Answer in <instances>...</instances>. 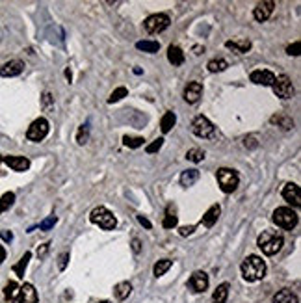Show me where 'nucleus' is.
I'll return each mask as SVG.
<instances>
[{
	"instance_id": "nucleus-1",
	"label": "nucleus",
	"mask_w": 301,
	"mask_h": 303,
	"mask_svg": "<svg viewBox=\"0 0 301 303\" xmlns=\"http://www.w3.org/2000/svg\"><path fill=\"white\" fill-rule=\"evenodd\" d=\"M240 270H242V277L248 283H255V281H260L266 276V262L258 255H249V257L244 259Z\"/></svg>"
},
{
	"instance_id": "nucleus-2",
	"label": "nucleus",
	"mask_w": 301,
	"mask_h": 303,
	"mask_svg": "<svg viewBox=\"0 0 301 303\" xmlns=\"http://www.w3.org/2000/svg\"><path fill=\"white\" fill-rule=\"evenodd\" d=\"M283 244H284L283 234L277 231H262L257 238V246L260 248V251H262L264 255H268V257L279 253L281 248H283Z\"/></svg>"
},
{
	"instance_id": "nucleus-3",
	"label": "nucleus",
	"mask_w": 301,
	"mask_h": 303,
	"mask_svg": "<svg viewBox=\"0 0 301 303\" xmlns=\"http://www.w3.org/2000/svg\"><path fill=\"white\" fill-rule=\"evenodd\" d=\"M89 220H91V223L99 225L104 231H114L117 227V220H115L114 212H110L106 206H95L91 210V214H89Z\"/></svg>"
},
{
	"instance_id": "nucleus-4",
	"label": "nucleus",
	"mask_w": 301,
	"mask_h": 303,
	"mask_svg": "<svg viewBox=\"0 0 301 303\" xmlns=\"http://www.w3.org/2000/svg\"><path fill=\"white\" fill-rule=\"evenodd\" d=\"M272 220H274V223L277 227H281L284 231H290V229H294V227L298 225V214L294 212L292 208H288V206H279V208H275Z\"/></svg>"
},
{
	"instance_id": "nucleus-5",
	"label": "nucleus",
	"mask_w": 301,
	"mask_h": 303,
	"mask_svg": "<svg viewBox=\"0 0 301 303\" xmlns=\"http://www.w3.org/2000/svg\"><path fill=\"white\" fill-rule=\"evenodd\" d=\"M216 178H218V184L222 188V192H225V194H232L240 184L238 173L230 168H220L216 173Z\"/></svg>"
},
{
	"instance_id": "nucleus-6",
	"label": "nucleus",
	"mask_w": 301,
	"mask_h": 303,
	"mask_svg": "<svg viewBox=\"0 0 301 303\" xmlns=\"http://www.w3.org/2000/svg\"><path fill=\"white\" fill-rule=\"evenodd\" d=\"M171 25V19L168 13H152L143 21V28L147 34H160Z\"/></svg>"
},
{
	"instance_id": "nucleus-7",
	"label": "nucleus",
	"mask_w": 301,
	"mask_h": 303,
	"mask_svg": "<svg viewBox=\"0 0 301 303\" xmlns=\"http://www.w3.org/2000/svg\"><path fill=\"white\" fill-rule=\"evenodd\" d=\"M50 130V125H49V121L45 119V117H37L36 121L32 123V125L28 126L26 130V138L30 142H41L47 138V134Z\"/></svg>"
},
{
	"instance_id": "nucleus-8",
	"label": "nucleus",
	"mask_w": 301,
	"mask_h": 303,
	"mask_svg": "<svg viewBox=\"0 0 301 303\" xmlns=\"http://www.w3.org/2000/svg\"><path fill=\"white\" fill-rule=\"evenodd\" d=\"M192 132L197 136V138H212L214 132H216V126L210 123V119L204 116H197L192 121Z\"/></svg>"
},
{
	"instance_id": "nucleus-9",
	"label": "nucleus",
	"mask_w": 301,
	"mask_h": 303,
	"mask_svg": "<svg viewBox=\"0 0 301 303\" xmlns=\"http://www.w3.org/2000/svg\"><path fill=\"white\" fill-rule=\"evenodd\" d=\"M272 89H274V93L279 99H290V97H294L292 80H290L286 75L275 76V82L272 84Z\"/></svg>"
},
{
	"instance_id": "nucleus-10",
	"label": "nucleus",
	"mask_w": 301,
	"mask_h": 303,
	"mask_svg": "<svg viewBox=\"0 0 301 303\" xmlns=\"http://www.w3.org/2000/svg\"><path fill=\"white\" fill-rule=\"evenodd\" d=\"M208 276L204 274V272H201V270H197V272H194L192 274V277H190V281H188V286H190V290L192 292H195V294H201V292H204L206 288H208Z\"/></svg>"
},
{
	"instance_id": "nucleus-11",
	"label": "nucleus",
	"mask_w": 301,
	"mask_h": 303,
	"mask_svg": "<svg viewBox=\"0 0 301 303\" xmlns=\"http://www.w3.org/2000/svg\"><path fill=\"white\" fill-rule=\"evenodd\" d=\"M275 9V2L274 0H264V2H258L257 8L253 9V17L257 19L258 23H264L268 19L272 17Z\"/></svg>"
},
{
	"instance_id": "nucleus-12",
	"label": "nucleus",
	"mask_w": 301,
	"mask_h": 303,
	"mask_svg": "<svg viewBox=\"0 0 301 303\" xmlns=\"http://www.w3.org/2000/svg\"><path fill=\"white\" fill-rule=\"evenodd\" d=\"M23 71H25V62L23 60H9L0 67V76L11 78V76H19Z\"/></svg>"
},
{
	"instance_id": "nucleus-13",
	"label": "nucleus",
	"mask_w": 301,
	"mask_h": 303,
	"mask_svg": "<svg viewBox=\"0 0 301 303\" xmlns=\"http://www.w3.org/2000/svg\"><path fill=\"white\" fill-rule=\"evenodd\" d=\"M283 199L294 206H301V192L296 182H288L283 188Z\"/></svg>"
},
{
	"instance_id": "nucleus-14",
	"label": "nucleus",
	"mask_w": 301,
	"mask_h": 303,
	"mask_svg": "<svg viewBox=\"0 0 301 303\" xmlns=\"http://www.w3.org/2000/svg\"><path fill=\"white\" fill-rule=\"evenodd\" d=\"M17 302L19 303H37L39 302L36 286L32 285V283H25V285L19 288Z\"/></svg>"
},
{
	"instance_id": "nucleus-15",
	"label": "nucleus",
	"mask_w": 301,
	"mask_h": 303,
	"mask_svg": "<svg viewBox=\"0 0 301 303\" xmlns=\"http://www.w3.org/2000/svg\"><path fill=\"white\" fill-rule=\"evenodd\" d=\"M203 95V84L201 82H188V86L184 88V101L188 104H195Z\"/></svg>"
},
{
	"instance_id": "nucleus-16",
	"label": "nucleus",
	"mask_w": 301,
	"mask_h": 303,
	"mask_svg": "<svg viewBox=\"0 0 301 303\" xmlns=\"http://www.w3.org/2000/svg\"><path fill=\"white\" fill-rule=\"evenodd\" d=\"M249 78L257 86H272L275 82V75L272 71H268V69H257V71H253L249 75Z\"/></svg>"
},
{
	"instance_id": "nucleus-17",
	"label": "nucleus",
	"mask_w": 301,
	"mask_h": 303,
	"mask_svg": "<svg viewBox=\"0 0 301 303\" xmlns=\"http://www.w3.org/2000/svg\"><path fill=\"white\" fill-rule=\"evenodd\" d=\"M2 162H6V166H9L11 170L19 171V173H23V171H26L30 168V160L26 156H13V154H9V156H2Z\"/></svg>"
},
{
	"instance_id": "nucleus-18",
	"label": "nucleus",
	"mask_w": 301,
	"mask_h": 303,
	"mask_svg": "<svg viewBox=\"0 0 301 303\" xmlns=\"http://www.w3.org/2000/svg\"><path fill=\"white\" fill-rule=\"evenodd\" d=\"M220 214H222V206L220 205H212L206 212H204L203 220H201V223H203L204 227H214V223L218 222V218H220Z\"/></svg>"
},
{
	"instance_id": "nucleus-19",
	"label": "nucleus",
	"mask_w": 301,
	"mask_h": 303,
	"mask_svg": "<svg viewBox=\"0 0 301 303\" xmlns=\"http://www.w3.org/2000/svg\"><path fill=\"white\" fill-rule=\"evenodd\" d=\"M168 60L171 65H182L184 63V52H182V49L177 47V45H171L168 49Z\"/></svg>"
},
{
	"instance_id": "nucleus-20",
	"label": "nucleus",
	"mask_w": 301,
	"mask_h": 303,
	"mask_svg": "<svg viewBox=\"0 0 301 303\" xmlns=\"http://www.w3.org/2000/svg\"><path fill=\"white\" fill-rule=\"evenodd\" d=\"M274 303H300V300L290 288H283L274 296Z\"/></svg>"
},
{
	"instance_id": "nucleus-21",
	"label": "nucleus",
	"mask_w": 301,
	"mask_h": 303,
	"mask_svg": "<svg viewBox=\"0 0 301 303\" xmlns=\"http://www.w3.org/2000/svg\"><path fill=\"white\" fill-rule=\"evenodd\" d=\"M130 292H132V285L128 283V281H123V283H117L114 288V294L115 298L119 300V302H125L128 296H130Z\"/></svg>"
},
{
	"instance_id": "nucleus-22",
	"label": "nucleus",
	"mask_w": 301,
	"mask_h": 303,
	"mask_svg": "<svg viewBox=\"0 0 301 303\" xmlns=\"http://www.w3.org/2000/svg\"><path fill=\"white\" fill-rule=\"evenodd\" d=\"M225 47H227V49H232L234 52H238V54H246L249 49H251V41H249V39H236V41H227Z\"/></svg>"
},
{
	"instance_id": "nucleus-23",
	"label": "nucleus",
	"mask_w": 301,
	"mask_h": 303,
	"mask_svg": "<svg viewBox=\"0 0 301 303\" xmlns=\"http://www.w3.org/2000/svg\"><path fill=\"white\" fill-rule=\"evenodd\" d=\"M197 180H199V170H186L180 173V184L184 188L194 186Z\"/></svg>"
},
{
	"instance_id": "nucleus-24",
	"label": "nucleus",
	"mask_w": 301,
	"mask_h": 303,
	"mask_svg": "<svg viewBox=\"0 0 301 303\" xmlns=\"http://www.w3.org/2000/svg\"><path fill=\"white\" fill-rule=\"evenodd\" d=\"M229 283H222L214 290L212 294V303H227V298H229Z\"/></svg>"
},
{
	"instance_id": "nucleus-25",
	"label": "nucleus",
	"mask_w": 301,
	"mask_h": 303,
	"mask_svg": "<svg viewBox=\"0 0 301 303\" xmlns=\"http://www.w3.org/2000/svg\"><path fill=\"white\" fill-rule=\"evenodd\" d=\"M178 223V216L177 212H175V206H168V210H166V216H164V222H162V225H164V229H173V227H177Z\"/></svg>"
},
{
	"instance_id": "nucleus-26",
	"label": "nucleus",
	"mask_w": 301,
	"mask_h": 303,
	"mask_svg": "<svg viewBox=\"0 0 301 303\" xmlns=\"http://www.w3.org/2000/svg\"><path fill=\"white\" fill-rule=\"evenodd\" d=\"M177 123V116H175V112H166L164 117H162V121H160V128H162V132L168 134L173 126Z\"/></svg>"
},
{
	"instance_id": "nucleus-27",
	"label": "nucleus",
	"mask_w": 301,
	"mask_h": 303,
	"mask_svg": "<svg viewBox=\"0 0 301 303\" xmlns=\"http://www.w3.org/2000/svg\"><path fill=\"white\" fill-rule=\"evenodd\" d=\"M30 259H32V253L26 251V253L21 257V260H19L17 264L13 266V272L17 274L19 279H23V277H25V272H26V266H28V262H30Z\"/></svg>"
},
{
	"instance_id": "nucleus-28",
	"label": "nucleus",
	"mask_w": 301,
	"mask_h": 303,
	"mask_svg": "<svg viewBox=\"0 0 301 303\" xmlns=\"http://www.w3.org/2000/svg\"><path fill=\"white\" fill-rule=\"evenodd\" d=\"M270 121H272L274 125L281 126L283 130H290V128H294V121L288 116H283V114H277V116H274Z\"/></svg>"
},
{
	"instance_id": "nucleus-29",
	"label": "nucleus",
	"mask_w": 301,
	"mask_h": 303,
	"mask_svg": "<svg viewBox=\"0 0 301 303\" xmlns=\"http://www.w3.org/2000/svg\"><path fill=\"white\" fill-rule=\"evenodd\" d=\"M17 294H19V285L15 281H9L8 285L4 286V300H6V303H13Z\"/></svg>"
},
{
	"instance_id": "nucleus-30",
	"label": "nucleus",
	"mask_w": 301,
	"mask_h": 303,
	"mask_svg": "<svg viewBox=\"0 0 301 303\" xmlns=\"http://www.w3.org/2000/svg\"><path fill=\"white\" fill-rule=\"evenodd\" d=\"M136 49H138V50H143V52L154 54L160 50V43L158 41H138V43H136Z\"/></svg>"
},
{
	"instance_id": "nucleus-31",
	"label": "nucleus",
	"mask_w": 301,
	"mask_h": 303,
	"mask_svg": "<svg viewBox=\"0 0 301 303\" xmlns=\"http://www.w3.org/2000/svg\"><path fill=\"white\" fill-rule=\"evenodd\" d=\"M206 67H208V71L210 73H222L229 67V63H227V60H223V58H214V60L208 62Z\"/></svg>"
},
{
	"instance_id": "nucleus-32",
	"label": "nucleus",
	"mask_w": 301,
	"mask_h": 303,
	"mask_svg": "<svg viewBox=\"0 0 301 303\" xmlns=\"http://www.w3.org/2000/svg\"><path fill=\"white\" fill-rule=\"evenodd\" d=\"M171 266H173V260L162 259V260H158V262L154 264V268H152V274H154V276H156V277H162Z\"/></svg>"
},
{
	"instance_id": "nucleus-33",
	"label": "nucleus",
	"mask_w": 301,
	"mask_h": 303,
	"mask_svg": "<svg viewBox=\"0 0 301 303\" xmlns=\"http://www.w3.org/2000/svg\"><path fill=\"white\" fill-rule=\"evenodd\" d=\"M13 203H15V194L13 192H6L4 196L0 197V214L9 210L13 206Z\"/></svg>"
},
{
	"instance_id": "nucleus-34",
	"label": "nucleus",
	"mask_w": 301,
	"mask_h": 303,
	"mask_svg": "<svg viewBox=\"0 0 301 303\" xmlns=\"http://www.w3.org/2000/svg\"><path fill=\"white\" fill-rule=\"evenodd\" d=\"M143 140L142 136H123V143L126 147H130V149H138V147H142L143 145Z\"/></svg>"
},
{
	"instance_id": "nucleus-35",
	"label": "nucleus",
	"mask_w": 301,
	"mask_h": 303,
	"mask_svg": "<svg viewBox=\"0 0 301 303\" xmlns=\"http://www.w3.org/2000/svg\"><path fill=\"white\" fill-rule=\"evenodd\" d=\"M126 95H128V89L125 88V86H121V88H117V89H114V91H112V95L108 97V102H110V104H114V102H119V101H121L123 97H126Z\"/></svg>"
},
{
	"instance_id": "nucleus-36",
	"label": "nucleus",
	"mask_w": 301,
	"mask_h": 303,
	"mask_svg": "<svg viewBox=\"0 0 301 303\" xmlns=\"http://www.w3.org/2000/svg\"><path fill=\"white\" fill-rule=\"evenodd\" d=\"M88 140H89V123H84L78 128V132H76V143L84 145V143H88Z\"/></svg>"
},
{
	"instance_id": "nucleus-37",
	"label": "nucleus",
	"mask_w": 301,
	"mask_h": 303,
	"mask_svg": "<svg viewBox=\"0 0 301 303\" xmlns=\"http://www.w3.org/2000/svg\"><path fill=\"white\" fill-rule=\"evenodd\" d=\"M186 158L190 162H194V164H199V162H203L204 160V151L203 149H190V151L186 152Z\"/></svg>"
},
{
	"instance_id": "nucleus-38",
	"label": "nucleus",
	"mask_w": 301,
	"mask_h": 303,
	"mask_svg": "<svg viewBox=\"0 0 301 303\" xmlns=\"http://www.w3.org/2000/svg\"><path fill=\"white\" fill-rule=\"evenodd\" d=\"M56 223H58V218H56V216H49L47 220H43V222L39 223V229H41V231H50Z\"/></svg>"
},
{
	"instance_id": "nucleus-39",
	"label": "nucleus",
	"mask_w": 301,
	"mask_h": 303,
	"mask_svg": "<svg viewBox=\"0 0 301 303\" xmlns=\"http://www.w3.org/2000/svg\"><path fill=\"white\" fill-rule=\"evenodd\" d=\"M162 145H164V138H156L152 143H149L147 147H145V151L149 152V154H154V152H158L162 149Z\"/></svg>"
},
{
	"instance_id": "nucleus-40",
	"label": "nucleus",
	"mask_w": 301,
	"mask_h": 303,
	"mask_svg": "<svg viewBox=\"0 0 301 303\" xmlns=\"http://www.w3.org/2000/svg\"><path fill=\"white\" fill-rule=\"evenodd\" d=\"M244 147L246 149H249V151H253V149H257L258 147V142H257V138L255 136H248V138H244Z\"/></svg>"
},
{
	"instance_id": "nucleus-41",
	"label": "nucleus",
	"mask_w": 301,
	"mask_h": 303,
	"mask_svg": "<svg viewBox=\"0 0 301 303\" xmlns=\"http://www.w3.org/2000/svg\"><path fill=\"white\" fill-rule=\"evenodd\" d=\"M67 262H69V253H62V255L58 257V270L63 272V270L67 268Z\"/></svg>"
},
{
	"instance_id": "nucleus-42",
	"label": "nucleus",
	"mask_w": 301,
	"mask_h": 303,
	"mask_svg": "<svg viewBox=\"0 0 301 303\" xmlns=\"http://www.w3.org/2000/svg\"><path fill=\"white\" fill-rule=\"evenodd\" d=\"M300 49H301V43L300 41H296V43L290 45V47L286 49V52L290 54V56H300Z\"/></svg>"
},
{
	"instance_id": "nucleus-43",
	"label": "nucleus",
	"mask_w": 301,
	"mask_h": 303,
	"mask_svg": "<svg viewBox=\"0 0 301 303\" xmlns=\"http://www.w3.org/2000/svg\"><path fill=\"white\" fill-rule=\"evenodd\" d=\"M52 95L49 93V91H45L43 93V108H50L52 106Z\"/></svg>"
},
{
	"instance_id": "nucleus-44",
	"label": "nucleus",
	"mask_w": 301,
	"mask_h": 303,
	"mask_svg": "<svg viewBox=\"0 0 301 303\" xmlns=\"http://www.w3.org/2000/svg\"><path fill=\"white\" fill-rule=\"evenodd\" d=\"M49 248H50V244H49V242L43 244L41 248H37V257H39V259H43L45 255H47V251H49Z\"/></svg>"
},
{
	"instance_id": "nucleus-45",
	"label": "nucleus",
	"mask_w": 301,
	"mask_h": 303,
	"mask_svg": "<svg viewBox=\"0 0 301 303\" xmlns=\"http://www.w3.org/2000/svg\"><path fill=\"white\" fill-rule=\"evenodd\" d=\"M178 231H180V236H188V234H192V232L195 231V225H190V227H180Z\"/></svg>"
},
{
	"instance_id": "nucleus-46",
	"label": "nucleus",
	"mask_w": 301,
	"mask_h": 303,
	"mask_svg": "<svg viewBox=\"0 0 301 303\" xmlns=\"http://www.w3.org/2000/svg\"><path fill=\"white\" fill-rule=\"evenodd\" d=\"M138 222L142 223V225H143V227H145V229H150V227H152V223H150L149 220H147V218H145V216H143V214L138 216Z\"/></svg>"
},
{
	"instance_id": "nucleus-47",
	"label": "nucleus",
	"mask_w": 301,
	"mask_h": 303,
	"mask_svg": "<svg viewBox=\"0 0 301 303\" xmlns=\"http://www.w3.org/2000/svg\"><path fill=\"white\" fill-rule=\"evenodd\" d=\"M132 251L134 253H140L142 251V242H140V238H132Z\"/></svg>"
},
{
	"instance_id": "nucleus-48",
	"label": "nucleus",
	"mask_w": 301,
	"mask_h": 303,
	"mask_svg": "<svg viewBox=\"0 0 301 303\" xmlns=\"http://www.w3.org/2000/svg\"><path fill=\"white\" fill-rule=\"evenodd\" d=\"M0 238H2L4 242H11L13 240V234H11L9 231H2L0 232Z\"/></svg>"
},
{
	"instance_id": "nucleus-49",
	"label": "nucleus",
	"mask_w": 301,
	"mask_h": 303,
	"mask_svg": "<svg viewBox=\"0 0 301 303\" xmlns=\"http://www.w3.org/2000/svg\"><path fill=\"white\" fill-rule=\"evenodd\" d=\"M4 259H6V250H4L2 246H0V264L4 262Z\"/></svg>"
},
{
	"instance_id": "nucleus-50",
	"label": "nucleus",
	"mask_w": 301,
	"mask_h": 303,
	"mask_svg": "<svg viewBox=\"0 0 301 303\" xmlns=\"http://www.w3.org/2000/svg\"><path fill=\"white\" fill-rule=\"evenodd\" d=\"M194 52H195V54H201V52H204V49H203V47H199V45H197V47H194Z\"/></svg>"
},
{
	"instance_id": "nucleus-51",
	"label": "nucleus",
	"mask_w": 301,
	"mask_h": 303,
	"mask_svg": "<svg viewBox=\"0 0 301 303\" xmlns=\"http://www.w3.org/2000/svg\"><path fill=\"white\" fill-rule=\"evenodd\" d=\"M65 76H67V80L71 82V78H73V75H71V69H65Z\"/></svg>"
},
{
	"instance_id": "nucleus-52",
	"label": "nucleus",
	"mask_w": 301,
	"mask_h": 303,
	"mask_svg": "<svg viewBox=\"0 0 301 303\" xmlns=\"http://www.w3.org/2000/svg\"><path fill=\"white\" fill-rule=\"evenodd\" d=\"M97 303H110V302H106V300H102V302H97Z\"/></svg>"
},
{
	"instance_id": "nucleus-53",
	"label": "nucleus",
	"mask_w": 301,
	"mask_h": 303,
	"mask_svg": "<svg viewBox=\"0 0 301 303\" xmlns=\"http://www.w3.org/2000/svg\"><path fill=\"white\" fill-rule=\"evenodd\" d=\"M0 164H2V154H0Z\"/></svg>"
}]
</instances>
